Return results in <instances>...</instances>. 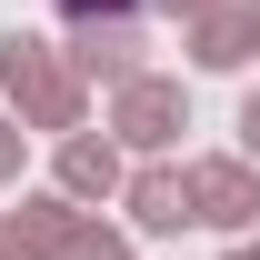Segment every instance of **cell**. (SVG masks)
I'll return each mask as SVG.
<instances>
[{
	"label": "cell",
	"mask_w": 260,
	"mask_h": 260,
	"mask_svg": "<svg viewBox=\"0 0 260 260\" xmlns=\"http://www.w3.org/2000/svg\"><path fill=\"white\" fill-rule=\"evenodd\" d=\"M60 10H80V20H90V10H100V20H120V10H140V0H60Z\"/></svg>",
	"instance_id": "obj_1"
}]
</instances>
